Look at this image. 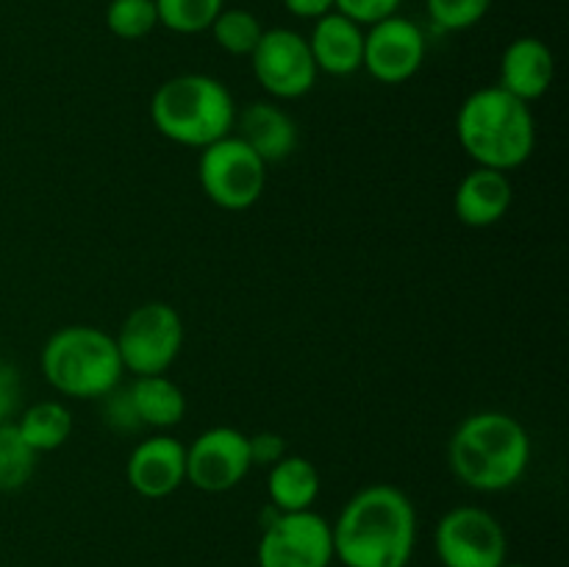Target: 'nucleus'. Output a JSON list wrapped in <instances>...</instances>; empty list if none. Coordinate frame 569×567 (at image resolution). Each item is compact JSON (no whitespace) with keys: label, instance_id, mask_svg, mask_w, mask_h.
I'll list each match as a JSON object with an SVG mask.
<instances>
[{"label":"nucleus","instance_id":"7c9ffc66","mask_svg":"<svg viewBox=\"0 0 569 567\" xmlns=\"http://www.w3.org/2000/svg\"><path fill=\"white\" fill-rule=\"evenodd\" d=\"M500 567H528V565H511V561H503V565Z\"/></svg>","mask_w":569,"mask_h":567},{"label":"nucleus","instance_id":"7ed1b4c3","mask_svg":"<svg viewBox=\"0 0 569 567\" xmlns=\"http://www.w3.org/2000/svg\"><path fill=\"white\" fill-rule=\"evenodd\" d=\"M456 137L478 167L509 172L531 159L537 122L528 103L495 83L467 94L456 115Z\"/></svg>","mask_w":569,"mask_h":567},{"label":"nucleus","instance_id":"0eeeda50","mask_svg":"<svg viewBox=\"0 0 569 567\" xmlns=\"http://www.w3.org/2000/svg\"><path fill=\"white\" fill-rule=\"evenodd\" d=\"M200 189L226 211H244L259 203L267 187V165L239 137L217 139L200 150Z\"/></svg>","mask_w":569,"mask_h":567},{"label":"nucleus","instance_id":"6ab92c4d","mask_svg":"<svg viewBox=\"0 0 569 567\" xmlns=\"http://www.w3.org/2000/svg\"><path fill=\"white\" fill-rule=\"evenodd\" d=\"M128 392L144 428H176L187 417V395L167 372L133 378Z\"/></svg>","mask_w":569,"mask_h":567},{"label":"nucleus","instance_id":"a878e982","mask_svg":"<svg viewBox=\"0 0 569 567\" xmlns=\"http://www.w3.org/2000/svg\"><path fill=\"white\" fill-rule=\"evenodd\" d=\"M98 409H100V420L109 431L120 434V437H133V434L144 431L142 420L137 415V406H133L131 392L128 387L117 384L114 389H109L106 395L98 398Z\"/></svg>","mask_w":569,"mask_h":567},{"label":"nucleus","instance_id":"423d86ee","mask_svg":"<svg viewBox=\"0 0 569 567\" xmlns=\"http://www.w3.org/2000/svg\"><path fill=\"white\" fill-rule=\"evenodd\" d=\"M122 370L139 376H161L176 365L183 348V320L176 306L150 300L137 306L114 334Z\"/></svg>","mask_w":569,"mask_h":567},{"label":"nucleus","instance_id":"6e6552de","mask_svg":"<svg viewBox=\"0 0 569 567\" xmlns=\"http://www.w3.org/2000/svg\"><path fill=\"white\" fill-rule=\"evenodd\" d=\"M433 548L442 567H500L509 554V539L492 511L453 506L439 520Z\"/></svg>","mask_w":569,"mask_h":567},{"label":"nucleus","instance_id":"412c9836","mask_svg":"<svg viewBox=\"0 0 569 567\" xmlns=\"http://www.w3.org/2000/svg\"><path fill=\"white\" fill-rule=\"evenodd\" d=\"M39 454L22 439L14 422L0 426V493H17L37 472Z\"/></svg>","mask_w":569,"mask_h":567},{"label":"nucleus","instance_id":"39448f33","mask_svg":"<svg viewBox=\"0 0 569 567\" xmlns=\"http://www.w3.org/2000/svg\"><path fill=\"white\" fill-rule=\"evenodd\" d=\"M39 367L56 392L78 400H98L126 376L114 334L98 326H64L50 334Z\"/></svg>","mask_w":569,"mask_h":567},{"label":"nucleus","instance_id":"f03ea898","mask_svg":"<svg viewBox=\"0 0 569 567\" xmlns=\"http://www.w3.org/2000/svg\"><path fill=\"white\" fill-rule=\"evenodd\" d=\"M448 465L476 493H503L531 465V437L506 411H476L456 426L448 442Z\"/></svg>","mask_w":569,"mask_h":567},{"label":"nucleus","instance_id":"cd10ccee","mask_svg":"<svg viewBox=\"0 0 569 567\" xmlns=\"http://www.w3.org/2000/svg\"><path fill=\"white\" fill-rule=\"evenodd\" d=\"M22 400V376L11 361L0 359V426L11 422Z\"/></svg>","mask_w":569,"mask_h":567},{"label":"nucleus","instance_id":"b1692460","mask_svg":"<svg viewBox=\"0 0 569 567\" xmlns=\"http://www.w3.org/2000/svg\"><path fill=\"white\" fill-rule=\"evenodd\" d=\"M106 26L117 39H126V42L144 39L159 26L156 3L153 0H111L106 9Z\"/></svg>","mask_w":569,"mask_h":567},{"label":"nucleus","instance_id":"4468645a","mask_svg":"<svg viewBox=\"0 0 569 567\" xmlns=\"http://www.w3.org/2000/svg\"><path fill=\"white\" fill-rule=\"evenodd\" d=\"M233 137L242 139L264 165L287 161L300 142L298 122L272 100H253L239 109L233 120Z\"/></svg>","mask_w":569,"mask_h":567},{"label":"nucleus","instance_id":"c85d7f7f","mask_svg":"<svg viewBox=\"0 0 569 567\" xmlns=\"http://www.w3.org/2000/svg\"><path fill=\"white\" fill-rule=\"evenodd\" d=\"M250 442V459L253 465L272 467L281 456H287V442H283L281 434L276 431H259L253 437H248Z\"/></svg>","mask_w":569,"mask_h":567},{"label":"nucleus","instance_id":"1a4fd4ad","mask_svg":"<svg viewBox=\"0 0 569 567\" xmlns=\"http://www.w3.org/2000/svg\"><path fill=\"white\" fill-rule=\"evenodd\" d=\"M259 567H331V523L315 509L276 511L256 548Z\"/></svg>","mask_w":569,"mask_h":567},{"label":"nucleus","instance_id":"f8f14e48","mask_svg":"<svg viewBox=\"0 0 569 567\" xmlns=\"http://www.w3.org/2000/svg\"><path fill=\"white\" fill-rule=\"evenodd\" d=\"M426 61V37L406 17H387L365 31V59L361 70L370 72L378 83H406L420 72Z\"/></svg>","mask_w":569,"mask_h":567},{"label":"nucleus","instance_id":"9d476101","mask_svg":"<svg viewBox=\"0 0 569 567\" xmlns=\"http://www.w3.org/2000/svg\"><path fill=\"white\" fill-rule=\"evenodd\" d=\"M250 64L261 89L278 100L303 98L315 89L320 76L309 42L292 28H270L261 33L259 44L250 53Z\"/></svg>","mask_w":569,"mask_h":567},{"label":"nucleus","instance_id":"a211bd4d","mask_svg":"<svg viewBox=\"0 0 569 567\" xmlns=\"http://www.w3.org/2000/svg\"><path fill=\"white\" fill-rule=\"evenodd\" d=\"M267 495L276 511L311 509L320 498V470L306 456H281L267 476Z\"/></svg>","mask_w":569,"mask_h":567},{"label":"nucleus","instance_id":"dca6fc26","mask_svg":"<svg viewBox=\"0 0 569 567\" xmlns=\"http://www.w3.org/2000/svg\"><path fill=\"white\" fill-rule=\"evenodd\" d=\"M556 76L553 50L537 37H520L500 56V89L520 98L522 103L539 100Z\"/></svg>","mask_w":569,"mask_h":567},{"label":"nucleus","instance_id":"f257e3e1","mask_svg":"<svg viewBox=\"0 0 569 567\" xmlns=\"http://www.w3.org/2000/svg\"><path fill=\"white\" fill-rule=\"evenodd\" d=\"M333 559L345 567H406L417 545V509L403 489L370 484L331 523Z\"/></svg>","mask_w":569,"mask_h":567},{"label":"nucleus","instance_id":"c756f323","mask_svg":"<svg viewBox=\"0 0 569 567\" xmlns=\"http://www.w3.org/2000/svg\"><path fill=\"white\" fill-rule=\"evenodd\" d=\"M283 6L300 20H320L333 11V0H283Z\"/></svg>","mask_w":569,"mask_h":567},{"label":"nucleus","instance_id":"aec40b11","mask_svg":"<svg viewBox=\"0 0 569 567\" xmlns=\"http://www.w3.org/2000/svg\"><path fill=\"white\" fill-rule=\"evenodd\" d=\"M14 426L37 454H50L70 439L72 415L61 400H37L22 411Z\"/></svg>","mask_w":569,"mask_h":567},{"label":"nucleus","instance_id":"9b49d317","mask_svg":"<svg viewBox=\"0 0 569 567\" xmlns=\"http://www.w3.org/2000/svg\"><path fill=\"white\" fill-rule=\"evenodd\" d=\"M250 459L248 434L231 426L206 428L187 445V481L209 495L231 493L248 478Z\"/></svg>","mask_w":569,"mask_h":567},{"label":"nucleus","instance_id":"f3484780","mask_svg":"<svg viewBox=\"0 0 569 567\" xmlns=\"http://www.w3.org/2000/svg\"><path fill=\"white\" fill-rule=\"evenodd\" d=\"M511 198H515V189L506 172L476 167L456 187L453 211L465 226L489 228L509 215Z\"/></svg>","mask_w":569,"mask_h":567},{"label":"nucleus","instance_id":"5701e85b","mask_svg":"<svg viewBox=\"0 0 569 567\" xmlns=\"http://www.w3.org/2000/svg\"><path fill=\"white\" fill-rule=\"evenodd\" d=\"M159 26L176 33H203L217 20L226 0H153Z\"/></svg>","mask_w":569,"mask_h":567},{"label":"nucleus","instance_id":"bb28decb","mask_svg":"<svg viewBox=\"0 0 569 567\" xmlns=\"http://www.w3.org/2000/svg\"><path fill=\"white\" fill-rule=\"evenodd\" d=\"M403 0H333V11L345 14L348 20L359 22L361 28H370L387 17L398 14Z\"/></svg>","mask_w":569,"mask_h":567},{"label":"nucleus","instance_id":"2eb2a0df","mask_svg":"<svg viewBox=\"0 0 569 567\" xmlns=\"http://www.w3.org/2000/svg\"><path fill=\"white\" fill-rule=\"evenodd\" d=\"M315 59L317 72H328L333 78L353 76L361 70L365 59V28L348 20L339 11L315 20L311 37L306 39Z\"/></svg>","mask_w":569,"mask_h":567},{"label":"nucleus","instance_id":"393cba45","mask_svg":"<svg viewBox=\"0 0 569 567\" xmlns=\"http://www.w3.org/2000/svg\"><path fill=\"white\" fill-rule=\"evenodd\" d=\"M492 0H426L428 17L442 31H467L487 17Z\"/></svg>","mask_w":569,"mask_h":567},{"label":"nucleus","instance_id":"ddd939ff","mask_svg":"<svg viewBox=\"0 0 569 567\" xmlns=\"http://www.w3.org/2000/svg\"><path fill=\"white\" fill-rule=\"evenodd\" d=\"M126 478L142 498H170L181 489V484H187V445L170 434L142 439L128 456Z\"/></svg>","mask_w":569,"mask_h":567},{"label":"nucleus","instance_id":"20e7f679","mask_svg":"<svg viewBox=\"0 0 569 567\" xmlns=\"http://www.w3.org/2000/svg\"><path fill=\"white\" fill-rule=\"evenodd\" d=\"M150 120L170 142L203 150L233 133L237 103L220 78L183 72L156 89L150 100Z\"/></svg>","mask_w":569,"mask_h":567},{"label":"nucleus","instance_id":"4be33fe9","mask_svg":"<svg viewBox=\"0 0 569 567\" xmlns=\"http://www.w3.org/2000/svg\"><path fill=\"white\" fill-rule=\"evenodd\" d=\"M214 33V42L231 56H250L259 44L264 26L259 17L248 9H222L209 28Z\"/></svg>","mask_w":569,"mask_h":567}]
</instances>
